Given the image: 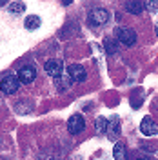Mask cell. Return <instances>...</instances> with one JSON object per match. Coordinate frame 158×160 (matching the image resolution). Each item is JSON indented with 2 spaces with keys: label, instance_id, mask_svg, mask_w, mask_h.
<instances>
[{
  "label": "cell",
  "instance_id": "cell-1",
  "mask_svg": "<svg viewBox=\"0 0 158 160\" xmlns=\"http://www.w3.org/2000/svg\"><path fill=\"white\" fill-rule=\"evenodd\" d=\"M18 86H20L18 77H15V75H7L6 78L0 82V91H2L4 95H15V93L18 91Z\"/></svg>",
  "mask_w": 158,
  "mask_h": 160
},
{
  "label": "cell",
  "instance_id": "cell-2",
  "mask_svg": "<svg viewBox=\"0 0 158 160\" xmlns=\"http://www.w3.org/2000/svg\"><path fill=\"white\" fill-rule=\"evenodd\" d=\"M116 38H118L124 46L131 48V46L136 44V31L131 29V28H120V29H116Z\"/></svg>",
  "mask_w": 158,
  "mask_h": 160
},
{
  "label": "cell",
  "instance_id": "cell-3",
  "mask_svg": "<svg viewBox=\"0 0 158 160\" xmlns=\"http://www.w3.org/2000/svg\"><path fill=\"white\" fill-rule=\"evenodd\" d=\"M84 129H86V120H84V117L80 113L71 115L69 120H67V131H69L71 135H78Z\"/></svg>",
  "mask_w": 158,
  "mask_h": 160
},
{
  "label": "cell",
  "instance_id": "cell-4",
  "mask_svg": "<svg viewBox=\"0 0 158 160\" xmlns=\"http://www.w3.org/2000/svg\"><path fill=\"white\" fill-rule=\"evenodd\" d=\"M109 20V13L102 8H93L89 11V22L91 26H104Z\"/></svg>",
  "mask_w": 158,
  "mask_h": 160
},
{
  "label": "cell",
  "instance_id": "cell-5",
  "mask_svg": "<svg viewBox=\"0 0 158 160\" xmlns=\"http://www.w3.org/2000/svg\"><path fill=\"white\" fill-rule=\"evenodd\" d=\"M140 131H142V135H146V137H153V135L158 133V124L151 118V117H144L142 122H140Z\"/></svg>",
  "mask_w": 158,
  "mask_h": 160
},
{
  "label": "cell",
  "instance_id": "cell-6",
  "mask_svg": "<svg viewBox=\"0 0 158 160\" xmlns=\"http://www.w3.org/2000/svg\"><path fill=\"white\" fill-rule=\"evenodd\" d=\"M44 69H46V73H47L49 77H53V78H60V75H62V62L57 60V58H51V60L46 62Z\"/></svg>",
  "mask_w": 158,
  "mask_h": 160
},
{
  "label": "cell",
  "instance_id": "cell-7",
  "mask_svg": "<svg viewBox=\"0 0 158 160\" xmlns=\"http://www.w3.org/2000/svg\"><path fill=\"white\" fill-rule=\"evenodd\" d=\"M67 73H69L71 80H75V82H84L86 77H87L84 66H80V64H71V66H67Z\"/></svg>",
  "mask_w": 158,
  "mask_h": 160
},
{
  "label": "cell",
  "instance_id": "cell-8",
  "mask_svg": "<svg viewBox=\"0 0 158 160\" xmlns=\"http://www.w3.org/2000/svg\"><path fill=\"white\" fill-rule=\"evenodd\" d=\"M35 78H37V69H35L33 66H24V68H20L18 80L22 84H31Z\"/></svg>",
  "mask_w": 158,
  "mask_h": 160
},
{
  "label": "cell",
  "instance_id": "cell-9",
  "mask_svg": "<svg viewBox=\"0 0 158 160\" xmlns=\"http://www.w3.org/2000/svg\"><path fill=\"white\" fill-rule=\"evenodd\" d=\"M109 135V140H113V142H116V138L120 137V120L118 117H113L111 122L107 124V131H106Z\"/></svg>",
  "mask_w": 158,
  "mask_h": 160
},
{
  "label": "cell",
  "instance_id": "cell-10",
  "mask_svg": "<svg viewBox=\"0 0 158 160\" xmlns=\"http://www.w3.org/2000/svg\"><path fill=\"white\" fill-rule=\"evenodd\" d=\"M113 158L115 160H127V148L124 142H115L113 148Z\"/></svg>",
  "mask_w": 158,
  "mask_h": 160
},
{
  "label": "cell",
  "instance_id": "cell-11",
  "mask_svg": "<svg viewBox=\"0 0 158 160\" xmlns=\"http://www.w3.org/2000/svg\"><path fill=\"white\" fill-rule=\"evenodd\" d=\"M107 124H109V120L106 117H98V118L95 120V131H96V135L106 133L107 131Z\"/></svg>",
  "mask_w": 158,
  "mask_h": 160
},
{
  "label": "cell",
  "instance_id": "cell-12",
  "mask_svg": "<svg viewBox=\"0 0 158 160\" xmlns=\"http://www.w3.org/2000/svg\"><path fill=\"white\" fill-rule=\"evenodd\" d=\"M24 26H26V29H29V31L38 29V28H40V17H37V15H31V17H27Z\"/></svg>",
  "mask_w": 158,
  "mask_h": 160
},
{
  "label": "cell",
  "instance_id": "cell-13",
  "mask_svg": "<svg viewBox=\"0 0 158 160\" xmlns=\"http://www.w3.org/2000/svg\"><path fill=\"white\" fill-rule=\"evenodd\" d=\"M126 9H127L129 13L138 15V13H142V9H144V2H126Z\"/></svg>",
  "mask_w": 158,
  "mask_h": 160
},
{
  "label": "cell",
  "instance_id": "cell-14",
  "mask_svg": "<svg viewBox=\"0 0 158 160\" xmlns=\"http://www.w3.org/2000/svg\"><path fill=\"white\" fill-rule=\"evenodd\" d=\"M104 48H106V51H107L109 55H113V53L118 51V46H116V40L115 38H106L104 40Z\"/></svg>",
  "mask_w": 158,
  "mask_h": 160
},
{
  "label": "cell",
  "instance_id": "cell-15",
  "mask_svg": "<svg viewBox=\"0 0 158 160\" xmlns=\"http://www.w3.org/2000/svg\"><path fill=\"white\" fill-rule=\"evenodd\" d=\"M9 11L11 13H15V15L24 13V11H26V4H24V2H11L9 4Z\"/></svg>",
  "mask_w": 158,
  "mask_h": 160
},
{
  "label": "cell",
  "instance_id": "cell-16",
  "mask_svg": "<svg viewBox=\"0 0 158 160\" xmlns=\"http://www.w3.org/2000/svg\"><path fill=\"white\" fill-rule=\"evenodd\" d=\"M144 8H147L151 13H155L158 9V2H144Z\"/></svg>",
  "mask_w": 158,
  "mask_h": 160
},
{
  "label": "cell",
  "instance_id": "cell-17",
  "mask_svg": "<svg viewBox=\"0 0 158 160\" xmlns=\"http://www.w3.org/2000/svg\"><path fill=\"white\" fill-rule=\"evenodd\" d=\"M155 29H156V37H158V22H156V28H155Z\"/></svg>",
  "mask_w": 158,
  "mask_h": 160
},
{
  "label": "cell",
  "instance_id": "cell-18",
  "mask_svg": "<svg viewBox=\"0 0 158 160\" xmlns=\"http://www.w3.org/2000/svg\"><path fill=\"white\" fill-rule=\"evenodd\" d=\"M4 4H6V2H4V0H0V6H4Z\"/></svg>",
  "mask_w": 158,
  "mask_h": 160
},
{
  "label": "cell",
  "instance_id": "cell-19",
  "mask_svg": "<svg viewBox=\"0 0 158 160\" xmlns=\"http://www.w3.org/2000/svg\"><path fill=\"white\" fill-rule=\"evenodd\" d=\"M140 160H151V158H140Z\"/></svg>",
  "mask_w": 158,
  "mask_h": 160
}]
</instances>
